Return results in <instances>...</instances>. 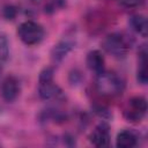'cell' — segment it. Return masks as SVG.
<instances>
[{
    "mask_svg": "<svg viewBox=\"0 0 148 148\" xmlns=\"http://www.w3.org/2000/svg\"><path fill=\"white\" fill-rule=\"evenodd\" d=\"M95 88L96 91L104 97H114L124 90V82L116 73L103 71L97 74Z\"/></svg>",
    "mask_w": 148,
    "mask_h": 148,
    "instance_id": "1",
    "label": "cell"
},
{
    "mask_svg": "<svg viewBox=\"0 0 148 148\" xmlns=\"http://www.w3.org/2000/svg\"><path fill=\"white\" fill-rule=\"evenodd\" d=\"M102 45L103 49L114 58H124L131 49L128 38L120 32H112L108 35Z\"/></svg>",
    "mask_w": 148,
    "mask_h": 148,
    "instance_id": "2",
    "label": "cell"
},
{
    "mask_svg": "<svg viewBox=\"0 0 148 148\" xmlns=\"http://www.w3.org/2000/svg\"><path fill=\"white\" fill-rule=\"evenodd\" d=\"M17 36L25 45H37L44 39L45 30L35 21H24L17 28Z\"/></svg>",
    "mask_w": 148,
    "mask_h": 148,
    "instance_id": "3",
    "label": "cell"
},
{
    "mask_svg": "<svg viewBox=\"0 0 148 148\" xmlns=\"http://www.w3.org/2000/svg\"><path fill=\"white\" fill-rule=\"evenodd\" d=\"M147 113V101L142 96H134L128 99L126 108L124 109V117L127 121L138 123L141 121Z\"/></svg>",
    "mask_w": 148,
    "mask_h": 148,
    "instance_id": "4",
    "label": "cell"
},
{
    "mask_svg": "<svg viewBox=\"0 0 148 148\" xmlns=\"http://www.w3.org/2000/svg\"><path fill=\"white\" fill-rule=\"evenodd\" d=\"M110 139H111V134H110V126L109 124H106L105 121L99 123L91 132L89 140L90 142L98 148H103V147H108L110 145Z\"/></svg>",
    "mask_w": 148,
    "mask_h": 148,
    "instance_id": "5",
    "label": "cell"
},
{
    "mask_svg": "<svg viewBox=\"0 0 148 148\" xmlns=\"http://www.w3.org/2000/svg\"><path fill=\"white\" fill-rule=\"evenodd\" d=\"M18 94H20L18 80L13 75L7 76L3 80L2 84H1V96H2V98L6 102L12 103L18 97Z\"/></svg>",
    "mask_w": 148,
    "mask_h": 148,
    "instance_id": "6",
    "label": "cell"
},
{
    "mask_svg": "<svg viewBox=\"0 0 148 148\" xmlns=\"http://www.w3.org/2000/svg\"><path fill=\"white\" fill-rule=\"evenodd\" d=\"M74 47V43L73 40L66 38V39H61L59 40L51 50V60L54 64H59L61 62L65 57L73 50Z\"/></svg>",
    "mask_w": 148,
    "mask_h": 148,
    "instance_id": "7",
    "label": "cell"
},
{
    "mask_svg": "<svg viewBox=\"0 0 148 148\" xmlns=\"http://www.w3.org/2000/svg\"><path fill=\"white\" fill-rule=\"evenodd\" d=\"M38 95L44 101L58 99L62 96V90L53 82H45L38 84Z\"/></svg>",
    "mask_w": 148,
    "mask_h": 148,
    "instance_id": "8",
    "label": "cell"
},
{
    "mask_svg": "<svg viewBox=\"0 0 148 148\" xmlns=\"http://www.w3.org/2000/svg\"><path fill=\"white\" fill-rule=\"evenodd\" d=\"M86 64H87V67L91 72H94L95 74L102 73L104 71V67H105L104 57H103L102 52L98 50H92L87 54Z\"/></svg>",
    "mask_w": 148,
    "mask_h": 148,
    "instance_id": "9",
    "label": "cell"
},
{
    "mask_svg": "<svg viewBox=\"0 0 148 148\" xmlns=\"http://www.w3.org/2000/svg\"><path fill=\"white\" fill-rule=\"evenodd\" d=\"M138 143V136L130 130L120 131L116 138V146L118 148H132Z\"/></svg>",
    "mask_w": 148,
    "mask_h": 148,
    "instance_id": "10",
    "label": "cell"
},
{
    "mask_svg": "<svg viewBox=\"0 0 148 148\" xmlns=\"http://www.w3.org/2000/svg\"><path fill=\"white\" fill-rule=\"evenodd\" d=\"M130 24H131L132 29L135 32H138L140 36L147 37V34H148V22H147L146 16H143L141 14L132 15L130 17Z\"/></svg>",
    "mask_w": 148,
    "mask_h": 148,
    "instance_id": "11",
    "label": "cell"
},
{
    "mask_svg": "<svg viewBox=\"0 0 148 148\" xmlns=\"http://www.w3.org/2000/svg\"><path fill=\"white\" fill-rule=\"evenodd\" d=\"M138 82L141 84H146L148 80V74H147V51L146 47H142V50L139 52V68H138V74H136Z\"/></svg>",
    "mask_w": 148,
    "mask_h": 148,
    "instance_id": "12",
    "label": "cell"
},
{
    "mask_svg": "<svg viewBox=\"0 0 148 148\" xmlns=\"http://www.w3.org/2000/svg\"><path fill=\"white\" fill-rule=\"evenodd\" d=\"M9 54V43L6 36L0 35V64L6 61Z\"/></svg>",
    "mask_w": 148,
    "mask_h": 148,
    "instance_id": "13",
    "label": "cell"
},
{
    "mask_svg": "<svg viewBox=\"0 0 148 148\" xmlns=\"http://www.w3.org/2000/svg\"><path fill=\"white\" fill-rule=\"evenodd\" d=\"M53 73H54V69L52 67H44L39 73L38 83H45V82L53 81Z\"/></svg>",
    "mask_w": 148,
    "mask_h": 148,
    "instance_id": "14",
    "label": "cell"
},
{
    "mask_svg": "<svg viewBox=\"0 0 148 148\" xmlns=\"http://www.w3.org/2000/svg\"><path fill=\"white\" fill-rule=\"evenodd\" d=\"M92 110H94V112H95L96 114H98V116H99L101 118H103V119H109V118L112 117L111 111H110L105 105H103V104H95V105L92 106Z\"/></svg>",
    "mask_w": 148,
    "mask_h": 148,
    "instance_id": "15",
    "label": "cell"
},
{
    "mask_svg": "<svg viewBox=\"0 0 148 148\" xmlns=\"http://www.w3.org/2000/svg\"><path fill=\"white\" fill-rule=\"evenodd\" d=\"M83 76H82V73L79 71V69H73L71 73H69V76H68V80H69V83L72 86H76V84H80L81 81H82Z\"/></svg>",
    "mask_w": 148,
    "mask_h": 148,
    "instance_id": "16",
    "label": "cell"
},
{
    "mask_svg": "<svg viewBox=\"0 0 148 148\" xmlns=\"http://www.w3.org/2000/svg\"><path fill=\"white\" fill-rule=\"evenodd\" d=\"M17 14V9L16 7L12 6V5H7L5 8H3V16L7 18V20H14L15 16Z\"/></svg>",
    "mask_w": 148,
    "mask_h": 148,
    "instance_id": "17",
    "label": "cell"
},
{
    "mask_svg": "<svg viewBox=\"0 0 148 148\" xmlns=\"http://www.w3.org/2000/svg\"><path fill=\"white\" fill-rule=\"evenodd\" d=\"M120 5L125 6V7H130V8H133V7H138L140 6L143 0H117Z\"/></svg>",
    "mask_w": 148,
    "mask_h": 148,
    "instance_id": "18",
    "label": "cell"
}]
</instances>
